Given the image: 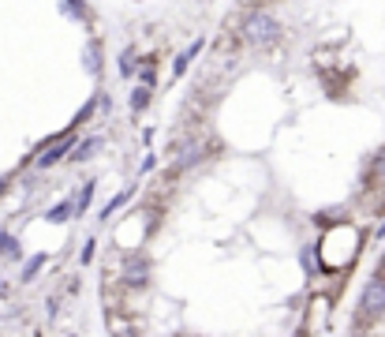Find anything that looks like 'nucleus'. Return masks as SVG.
<instances>
[{
    "label": "nucleus",
    "instance_id": "39448f33",
    "mask_svg": "<svg viewBox=\"0 0 385 337\" xmlns=\"http://www.w3.org/2000/svg\"><path fill=\"white\" fill-rule=\"evenodd\" d=\"M202 45H206V42H202V38H198L195 45H188V49H183V53L176 57V68H172V75H183V72H188V64H191L198 53H202Z\"/></svg>",
    "mask_w": 385,
    "mask_h": 337
},
{
    "label": "nucleus",
    "instance_id": "6e6552de",
    "mask_svg": "<svg viewBox=\"0 0 385 337\" xmlns=\"http://www.w3.org/2000/svg\"><path fill=\"white\" fill-rule=\"evenodd\" d=\"M45 263H49V255H34L30 263L23 266V281H34V274H38V270H42Z\"/></svg>",
    "mask_w": 385,
    "mask_h": 337
},
{
    "label": "nucleus",
    "instance_id": "1a4fd4ad",
    "mask_svg": "<svg viewBox=\"0 0 385 337\" xmlns=\"http://www.w3.org/2000/svg\"><path fill=\"white\" fill-rule=\"evenodd\" d=\"M146 105H150V90H146V86H139L135 94H131V109H135V113H142Z\"/></svg>",
    "mask_w": 385,
    "mask_h": 337
},
{
    "label": "nucleus",
    "instance_id": "4468645a",
    "mask_svg": "<svg viewBox=\"0 0 385 337\" xmlns=\"http://www.w3.org/2000/svg\"><path fill=\"white\" fill-rule=\"evenodd\" d=\"M378 176H381V180H385V158H381V161H378Z\"/></svg>",
    "mask_w": 385,
    "mask_h": 337
},
{
    "label": "nucleus",
    "instance_id": "f8f14e48",
    "mask_svg": "<svg viewBox=\"0 0 385 337\" xmlns=\"http://www.w3.org/2000/svg\"><path fill=\"white\" fill-rule=\"evenodd\" d=\"M19 248H16V240L8 236V232H0V255H16Z\"/></svg>",
    "mask_w": 385,
    "mask_h": 337
},
{
    "label": "nucleus",
    "instance_id": "f257e3e1",
    "mask_svg": "<svg viewBox=\"0 0 385 337\" xmlns=\"http://www.w3.org/2000/svg\"><path fill=\"white\" fill-rule=\"evenodd\" d=\"M281 38V23L270 11H251V19L243 23V42L251 45H273Z\"/></svg>",
    "mask_w": 385,
    "mask_h": 337
},
{
    "label": "nucleus",
    "instance_id": "9d476101",
    "mask_svg": "<svg viewBox=\"0 0 385 337\" xmlns=\"http://www.w3.org/2000/svg\"><path fill=\"white\" fill-rule=\"evenodd\" d=\"M75 210V206L71 202H60V206H52V210H49V222H68V214Z\"/></svg>",
    "mask_w": 385,
    "mask_h": 337
},
{
    "label": "nucleus",
    "instance_id": "f03ea898",
    "mask_svg": "<svg viewBox=\"0 0 385 337\" xmlns=\"http://www.w3.org/2000/svg\"><path fill=\"white\" fill-rule=\"evenodd\" d=\"M360 315L363 319H381L385 315V278L367 281V289L360 296Z\"/></svg>",
    "mask_w": 385,
    "mask_h": 337
},
{
    "label": "nucleus",
    "instance_id": "ddd939ff",
    "mask_svg": "<svg viewBox=\"0 0 385 337\" xmlns=\"http://www.w3.org/2000/svg\"><path fill=\"white\" fill-rule=\"evenodd\" d=\"M86 64H90V72H98V49L94 45L86 49Z\"/></svg>",
    "mask_w": 385,
    "mask_h": 337
},
{
    "label": "nucleus",
    "instance_id": "dca6fc26",
    "mask_svg": "<svg viewBox=\"0 0 385 337\" xmlns=\"http://www.w3.org/2000/svg\"><path fill=\"white\" fill-rule=\"evenodd\" d=\"M381 274H385V258H381Z\"/></svg>",
    "mask_w": 385,
    "mask_h": 337
},
{
    "label": "nucleus",
    "instance_id": "9b49d317",
    "mask_svg": "<svg viewBox=\"0 0 385 337\" xmlns=\"http://www.w3.org/2000/svg\"><path fill=\"white\" fill-rule=\"evenodd\" d=\"M131 64H135V49H124V53H120V75H131V72H135V68H131Z\"/></svg>",
    "mask_w": 385,
    "mask_h": 337
},
{
    "label": "nucleus",
    "instance_id": "20e7f679",
    "mask_svg": "<svg viewBox=\"0 0 385 337\" xmlns=\"http://www.w3.org/2000/svg\"><path fill=\"white\" fill-rule=\"evenodd\" d=\"M64 154H71V135H57V139H52V147H45L42 154H38V165L49 168V165H57Z\"/></svg>",
    "mask_w": 385,
    "mask_h": 337
},
{
    "label": "nucleus",
    "instance_id": "7ed1b4c3",
    "mask_svg": "<svg viewBox=\"0 0 385 337\" xmlns=\"http://www.w3.org/2000/svg\"><path fill=\"white\" fill-rule=\"evenodd\" d=\"M120 278H124L127 289H146V281H150V263H146V258H127Z\"/></svg>",
    "mask_w": 385,
    "mask_h": 337
},
{
    "label": "nucleus",
    "instance_id": "2eb2a0df",
    "mask_svg": "<svg viewBox=\"0 0 385 337\" xmlns=\"http://www.w3.org/2000/svg\"><path fill=\"white\" fill-rule=\"evenodd\" d=\"M378 236H385V222H381V225H378Z\"/></svg>",
    "mask_w": 385,
    "mask_h": 337
},
{
    "label": "nucleus",
    "instance_id": "423d86ee",
    "mask_svg": "<svg viewBox=\"0 0 385 337\" xmlns=\"http://www.w3.org/2000/svg\"><path fill=\"white\" fill-rule=\"evenodd\" d=\"M198 158H202V147H198V142H188V147L180 150V158H176V168H191Z\"/></svg>",
    "mask_w": 385,
    "mask_h": 337
},
{
    "label": "nucleus",
    "instance_id": "0eeeda50",
    "mask_svg": "<svg viewBox=\"0 0 385 337\" xmlns=\"http://www.w3.org/2000/svg\"><path fill=\"white\" fill-rule=\"evenodd\" d=\"M98 147H101V139H98V135H94V139H86V142H79V147H71V161H86Z\"/></svg>",
    "mask_w": 385,
    "mask_h": 337
}]
</instances>
